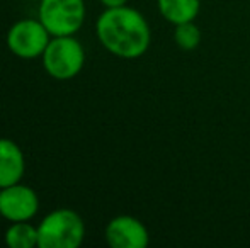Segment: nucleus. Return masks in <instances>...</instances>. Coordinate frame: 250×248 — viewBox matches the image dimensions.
I'll return each instance as SVG.
<instances>
[{"label":"nucleus","instance_id":"nucleus-1","mask_svg":"<svg viewBox=\"0 0 250 248\" xmlns=\"http://www.w3.org/2000/svg\"><path fill=\"white\" fill-rule=\"evenodd\" d=\"M101 44L119 58L133 60L146 53L151 41L146 19L131 7H114L101 14L96 24Z\"/></svg>","mask_w":250,"mask_h":248},{"label":"nucleus","instance_id":"nucleus-2","mask_svg":"<svg viewBox=\"0 0 250 248\" xmlns=\"http://www.w3.org/2000/svg\"><path fill=\"white\" fill-rule=\"evenodd\" d=\"M85 236V225L79 212L72 209H56L38 226L40 248H77Z\"/></svg>","mask_w":250,"mask_h":248},{"label":"nucleus","instance_id":"nucleus-3","mask_svg":"<svg viewBox=\"0 0 250 248\" xmlns=\"http://www.w3.org/2000/svg\"><path fill=\"white\" fill-rule=\"evenodd\" d=\"M85 63V51L73 36H53L43 53V66L56 80L77 76Z\"/></svg>","mask_w":250,"mask_h":248},{"label":"nucleus","instance_id":"nucleus-4","mask_svg":"<svg viewBox=\"0 0 250 248\" xmlns=\"http://www.w3.org/2000/svg\"><path fill=\"white\" fill-rule=\"evenodd\" d=\"M83 19V0H41L40 3V20L51 36H73Z\"/></svg>","mask_w":250,"mask_h":248},{"label":"nucleus","instance_id":"nucleus-5","mask_svg":"<svg viewBox=\"0 0 250 248\" xmlns=\"http://www.w3.org/2000/svg\"><path fill=\"white\" fill-rule=\"evenodd\" d=\"M51 34L40 19H24L16 22L7 33V46L16 57L24 60L43 57Z\"/></svg>","mask_w":250,"mask_h":248},{"label":"nucleus","instance_id":"nucleus-6","mask_svg":"<svg viewBox=\"0 0 250 248\" xmlns=\"http://www.w3.org/2000/svg\"><path fill=\"white\" fill-rule=\"evenodd\" d=\"M40 208L38 194L22 184L0 189V214L9 221H29Z\"/></svg>","mask_w":250,"mask_h":248},{"label":"nucleus","instance_id":"nucleus-7","mask_svg":"<svg viewBox=\"0 0 250 248\" xmlns=\"http://www.w3.org/2000/svg\"><path fill=\"white\" fill-rule=\"evenodd\" d=\"M105 242L112 248H145L150 242L148 229L133 216H116L105 226Z\"/></svg>","mask_w":250,"mask_h":248},{"label":"nucleus","instance_id":"nucleus-8","mask_svg":"<svg viewBox=\"0 0 250 248\" xmlns=\"http://www.w3.org/2000/svg\"><path fill=\"white\" fill-rule=\"evenodd\" d=\"M26 169L24 155L17 143L0 138V189L21 182Z\"/></svg>","mask_w":250,"mask_h":248},{"label":"nucleus","instance_id":"nucleus-9","mask_svg":"<svg viewBox=\"0 0 250 248\" xmlns=\"http://www.w3.org/2000/svg\"><path fill=\"white\" fill-rule=\"evenodd\" d=\"M199 0H158V10L174 26L191 22L199 14Z\"/></svg>","mask_w":250,"mask_h":248},{"label":"nucleus","instance_id":"nucleus-10","mask_svg":"<svg viewBox=\"0 0 250 248\" xmlns=\"http://www.w3.org/2000/svg\"><path fill=\"white\" fill-rule=\"evenodd\" d=\"M5 245L10 248H33L38 245V228L27 221H16L5 231Z\"/></svg>","mask_w":250,"mask_h":248},{"label":"nucleus","instance_id":"nucleus-11","mask_svg":"<svg viewBox=\"0 0 250 248\" xmlns=\"http://www.w3.org/2000/svg\"><path fill=\"white\" fill-rule=\"evenodd\" d=\"M174 41H175V44L184 51L196 50L201 43V31L194 24V20L177 24L174 31Z\"/></svg>","mask_w":250,"mask_h":248},{"label":"nucleus","instance_id":"nucleus-12","mask_svg":"<svg viewBox=\"0 0 250 248\" xmlns=\"http://www.w3.org/2000/svg\"><path fill=\"white\" fill-rule=\"evenodd\" d=\"M128 0H101V3L105 7V9H114V7H123L126 5Z\"/></svg>","mask_w":250,"mask_h":248}]
</instances>
